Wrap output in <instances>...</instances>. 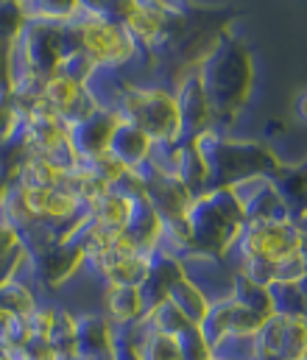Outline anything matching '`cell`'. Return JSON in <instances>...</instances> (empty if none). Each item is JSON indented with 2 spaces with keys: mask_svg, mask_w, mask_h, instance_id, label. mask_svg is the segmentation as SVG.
<instances>
[{
  "mask_svg": "<svg viewBox=\"0 0 307 360\" xmlns=\"http://www.w3.org/2000/svg\"><path fill=\"white\" fill-rule=\"evenodd\" d=\"M202 76L218 115V129L226 131V126L235 123L243 115V109L252 103L257 84L254 56L240 39L226 37L218 45V51L202 65Z\"/></svg>",
  "mask_w": 307,
  "mask_h": 360,
  "instance_id": "6da1fadb",
  "label": "cell"
},
{
  "mask_svg": "<svg viewBox=\"0 0 307 360\" xmlns=\"http://www.w3.org/2000/svg\"><path fill=\"white\" fill-rule=\"evenodd\" d=\"M70 31L76 48L87 53L103 73H131L137 65L148 62L129 28L112 17L109 6L79 3L76 17L70 20Z\"/></svg>",
  "mask_w": 307,
  "mask_h": 360,
  "instance_id": "7a4b0ae2",
  "label": "cell"
},
{
  "mask_svg": "<svg viewBox=\"0 0 307 360\" xmlns=\"http://www.w3.org/2000/svg\"><path fill=\"white\" fill-rule=\"evenodd\" d=\"M296 252H307V226L299 221H249L232 257L277 266Z\"/></svg>",
  "mask_w": 307,
  "mask_h": 360,
  "instance_id": "3957f363",
  "label": "cell"
},
{
  "mask_svg": "<svg viewBox=\"0 0 307 360\" xmlns=\"http://www.w3.org/2000/svg\"><path fill=\"white\" fill-rule=\"evenodd\" d=\"M174 92H176V103H179V112H182L188 140L204 134L209 129H218V115H215V106L209 101L202 70H185L174 82Z\"/></svg>",
  "mask_w": 307,
  "mask_h": 360,
  "instance_id": "277c9868",
  "label": "cell"
},
{
  "mask_svg": "<svg viewBox=\"0 0 307 360\" xmlns=\"http://www.w3.org/2000/svg\"><path fill=\"white\" fill-rule=\"evenodd\" d=\"M96 310L101 313L103 319L123 330L131 327L137 321L145 319L148 313V299L143 288H123V285H98V304Z\"/></svg>",
  "mask_w": 307,
  "mask_h": 360,
  "instance_id": "5b68a950",
  "label": "cell"
},
{
  "mask_svg": "<svg viewBox=\"0 0 307 360\" xmlns=\"http://www.w3.org/2000/svg\"><path fill=\"white\" fill-rule=\"evenodd\" d=\"M137 207H140V195L123 187H115L90 207V218L106 229H129L137 215Z\"/></svg>",
  "mask_w": 307,
  "mask_h": 360,
  "instance_id": "8992f818",
  "label": "cell"
},
{
  "mask_svg": "<svg viewBox=\"0 0 307 360\" xmlns=\"http://www.w3.org/2000/svg\"><path fill=\"white\" fill-rule=\"evenodd\" d=\"M154 148H157V143H154L143 129L131 126L129 120L120 123V129H117V134H115V140H112V154H115L117 160H123L131 171L148 168V162H151V157H154Z\"/></svg>",
  "mask_w": 307,
  "mask_h": 360,
  "instance_id": "52a82bcc",
  "label": "cell"
},
{
  "mask_svg": "<svg viewBox=\"0 0 307 360\" xmlns=\"http://www.w3.org/2000/svg\"><path fill=\"white\" fill-rule=\"evenodd\" d=\"M168 299H171V302L190 319V324H196V327L204 324V319L209 316V310H212L209 293H207L204 288H202L190 274H185V276L171 288Z\"/></svg>",
  "mask_w": 307,
  "mask_h": 360,
  "instance_id": "ba28073f",
  "label": "cell"
},
{
  "mask_svg": "<svg viewBox=\"0 0 307 360\" xmlns=\"http://www.w3.org/2000/svg\"><path fill=\"white\" fill-rule=\"evenodd\" d=\"M145 321L157 330V333H165V335H182L188 327H196V324H190V319L171 302V299H162V302H157V304H151L148 307V313H145Z\"/></svg>",
  "mask_w": 307,
  "mask_h": 360,
  "instance_id": "9c48e42d",
  "label": "cell"
},
{
  "mask_svg": "<svg viewBox=\"0 0 307 360\" xmlns=\"http://www.w3.org/2000/svg\"><path fill=\"white\" fill-rule=\"evenodd\" d=\"M307 276V252H296L277 263L274 269V285H302Z\"/></svg>",
  "mask_w": 307,
  "mask_h": 360,
  "instance_id": "30bf717a",
  "label": "cell"
},
{
  "mask_svg": "<svg viewBox=\"0 0 307 360\" xmlns=\"http://www.w3.org/2000/svg\"><path fill=\"white\" fill-rule=\"evenodd\" d=\"M182 352H185V360H215V352L209 347V341L204 338L202 327H188L182 335Z\"/></svg>",
  "mask_w": 307,
  "mask_h": 360,
  "instance_id": "8fae6325",
  "label": "cell"
},
{
  "mask_svg": "<svg viewBox=\"0 0 307 360\" xmlns=\"http://www.w3.org/2000/svg\"><path fill=\"white\" fill-rule=\"evenodd\" d=\"M294 117L299 123H307V90H302L294 98Z\"/></svg>",
  "mask_w": 307,
  "mask_h": 360,
  "instance_id": "7c38bea8",
  "label": "cell"
},
{
  "mask_svg": "<svg viewBox=\"0 0 307 360\" xmlns=\"http://www.w3.org/2000/svg\"><path fill=\"white\" fill-rule=\"evenodd\" d=\"M302 360H307V355H305V358H302Z\"/></svg>",
  "mask_w": 307,
  "mask_h": 360,
  "instance_id": "4fadbf2b",
  "label": "cell"
}]
</instances>
